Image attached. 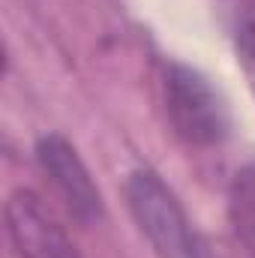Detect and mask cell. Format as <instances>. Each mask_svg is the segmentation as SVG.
<instances>
[{"instance_id": "cell-5", "label": "cell", "mask_w": 255, "mask_h": 258, "mask_svg": "<svg viewBox=\"0 0 255 258\" xmlns=\"http://www.w3.org/2000/svg\"><path fill=\"white\" fill-rule=\"evenodd\" d=\"M228 219L234 228V237L255 258V162H246L234 171L228 186Z\"/></svg>"}, {"instance_id": "cell-3", "label": "cell", "mask_w": 255, "mask_h": 258, "mask_svg": "<svg viewBox=\"0 0 255 258\" xmlns=\"http://www.w3.org/2000/svg\"><path fill=\"white\" fill-rule=\"evenodd\" d=\"M36 162L45 171V177L51 180V186L57 189V195L63 198L66 210L81 225H93L102 219V213H105L102 192L93 183L78 150L63 135H42L36 141Z\"/></svg>"}, {"instance_id": "cell-2", "label": "cell", "mask_w": 255, "mask_h": 258, "mask_svg": "<svg viewBox=\"0 0 255 258\" xmlns=\"http://www.w3.org/2000/svg\"><path fill=\"white\" fill-rule=\"evenodd\" d=\"M165 114L174 132L192 147H216L228 138L231 117L219 90L186 63H171L162 81Z\"/></svg>"}, {"instance_id": "cell-1", "label": "cell", "mask_w": 255, "mask_h": 258, "mask_svg": "<svg viewBox=\"0 0 255 258\" xmlns=\"http://www.w3.org/2000/svg\"><path fill=\"white\" fill-rule=\"evenodd\" d=\"M126 204L138 231L159 258H210L207 243L192 228L177 195L162 183L156 171L138 168L129 174Z\"/></svg>"}, {"instance_id": "cell-4", "label": "cell", "mask_w": 255, "mask_h": 258, "mask_svg": "<svg viewBox=\"0 0 255 258\" xmlns=\"http://www.w3.org/2000/svg\"><path fill=\"white\" fill-rule=\"evenodd\" d=\"M3 216L9 243L15 246L18 258H81L63 228L48 216V210L33 192H12Z\"/></svg>"}, {"instance_id": "cell-6", "label": "cell", "mask_w": 255, "mask_h": 258, "mask_svg": "<svg viewBox=\"0 0 255 258\" xmlns=\"http://www.w3.org/2000/svg\"><path fill=\"white\" fill-rule=\"evenodd\" d=\"M234 51H237V63L246 75V84L255 96V21H243L234 33Z\"/></svg>"}]
</instances>
